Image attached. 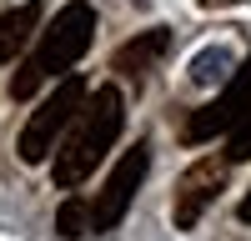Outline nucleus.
<instances>
[{
  "mask_svg": "<svg viewBox=\"0 0 251 241\" xmlns=\"http://www.w3.org/2000/svg\"><path fill=\"white\" fill-rule=\"evenodd\" d=\"M121 126H126V91L121 86L91 91L86 106H80V116L71 120V131L60 136V146H55V161H50L55 191H75L80 181L106 161V151L116 146Z\"/></svg>",
  "mask_w": 251,
  "mask_h": 241,
  "instance_id": "obj_1",
  "label": "nucleus"
},
{
  "mask_svg": "<svg viewBox=\"0 0 251 241\" xmlns=\"http://www.w3.org/2000/svg\"><path fill=\"white\" fill-rule=\"evenodd\" d=\"M91 40H96V10L86 0H71L66 10H55V20L35 35V50L10 75V100H30L40 86H55L60 75H71L75 60L91 50Z\"/></svg>",
  "mask_w": 251,
  "mask_h": 241,
  "instance_id": "obj_2",
  "label": "nucleus"
},
{
  "mask_svg": "<svg viewBox=\"0 0 251 241\" xmlns=\"http://www.w3.org/2000/svg\"><path fill=\"white\" fill-rule=\"evenodd\" d=\"M86 96H91V86H86L75 71H71V75H60L55 86L40 96V106L25 116L20 141H15V151H20V161H25V166H40V161H50V156H55L60 136H66V131H71V120L80 116Z\"/></svg>",
  "mask_w": 251,
  "mask_h": 241,
  "instance_id": "obj_3",
  "label": "nucleus"
},
{
  "mask_svg": "<svg viewBox=\"0 0 251 241\" xmlns=\"http://www.w3.org/2000/svg\"><path fill=\"white\" fill-rule=\"evenodd\" d=\"M146 171H151V146H146V141H136V146L116 161V171L106 176V186H100L96 201H91V231H96V236L121 226V216L131 211V201H136V191H141Z\"/></svg>",
  "mask_w": 251,
  "mask_h": 241,
  "instance_id": "obj_4",
  "label": "nucleus"
},
{
  "mask_svg": "<svg viewBox=\"0 0 251 241\" xmlns=\"http://www.w3.org/2000/svg\"><path fill=\"white\" fill-rule=\"evenodd\" d=\"M251 111V55L241 60V66L231 71V80H226V91L216 100H206V106H196L191 116H186L181 126V141L186 146H201V141H216L236 126V120Z\"/></svg>",
  "mask_w": 251,
  "mask_h": 241,
  "instance_id": "obj_5",
  "label": "nucleus"
},
{
  "mask_svg": "<svg viewBox=\"0 0 251 241\" xmlns=\"http://www.w3.org/2000/svg\"><path fill=\"white\" fill-rule=\"evenodd\" d=\"M226 171H231V156H201L181 171L176 181V196H171V221L176 231H196V221L211 211V201L226 191Z\"/></svg>",
  "mask_w": 251,
  "mask_h": 241,
  "instance_id": "obj_6",
  "label": "nucleus"
},
{
  "mask_svg": "<svg viewBox=\"0 0 251 241\" xmlns=\"http://www.w3.org/2000/svg\"><path fill=\"white\" fill-rule=\"evenodd\" d=\"M166 50H171V35L156 25V30H141L136 40H126V46L111 55V66H116L126 80H136V86H141V80L161 66V55H166Z\"/></svg>",
  "mask_w": 251,
  "mask_h": 241,
  "instance_id": "obj_7",
  "label": "nucleus"
},
{
  "mask_svg": "<svg viewBox=\"0 0 251 241\" xmlns=\"http://www.w3.org/2000/svg\"><path fill=\"white\" fill-rule=\"evenodd\" d=\"M40 20H46V5H40V0H20V5H10L0 15V66H10V60L46 30Z\"/></svg>",
  "mask_w": 251,
  "mask_h": 241,
  "instance_id": "obj_8",
  "label": "nucleus"
},
{
  "mask_svg": "<svg viewBox=\"0 0 251 241\" xmlns=\"http://www.w3.org/2000/svg\"><path fill=\"white\" fill-rule=\"evenodd\" d=\"M55 231L66 236V241L86 236V231H91V201H86V196H66V201H60V211H55Z\"/></svg>",
  "mask_w": 251,
  "mask_h": 241,
  "instance_id": "obj_9",
  "label": "nucleus"
},
{
  "mask_svg": "<svg viewBox=\"0 0 251 241\" xmlns=\"http://www.w3.org/2000/svg\"><path fill=\"white\" fill-rule=\"evenodd\" d=\"M231 50L226 46H211V50H201L196 60H191V80L196 86H211V80H231Z\"/></svg>",
  "mask_w": 251,
  "mask_h": 241,
  "instance_id": "obj_10",
  "label": "nucleus"
},
{
  "mask_svg": "<svg viewBox=\"0 0 251 241\" xmlns=\"http://www.w3.org/2000/svg\"><path fill=\"white\" fill-rule=\"evenodd\" d=\"M226 156H231V166H236V161H251V111L226 131Z\"/></svg>",
  "mask_w": 251,
  "mask_h": 241,
  "instance_id": "obj_11",
  "label": "nucleus"
},
{
  "mask_svg": "<svg viewBox=\"0 0 251 241\" xmlns=\"http://www.w3.org/2000/svg\"><path fill=\"white\" fill-rule=\"evenodd\" d=\"M236 216H241V221H251V191L241 196V206H236Z\"/></svg>",
  "mask_w": 251,
  "mask_h": 241,
  "instance_id": "obj_12",
  "label": "nucleus"
},
{
  "mask_svg": "<svg viewBox=\"0 0 251 241\" xmlns=\"http://www.w3.org/2000/svg\"><path fill=\"white\" fill-rule=\"evenodd\" d=\"M206 10H221V5H236V0H201Z\"/></svg>",
  "mask_w": 251,
  "mask_h": 241,
  "instance_id": "obj_13",
  "label": "nucleus"
}]
</instances>
